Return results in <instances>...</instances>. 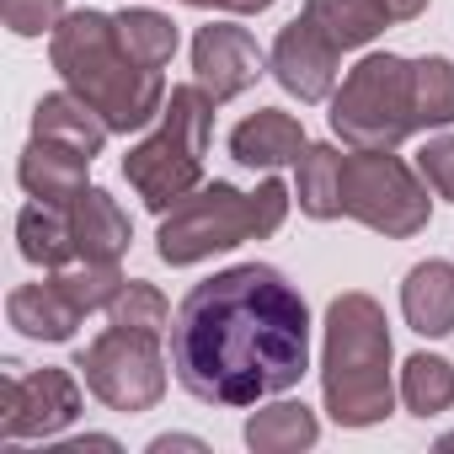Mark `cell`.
<instances>
[{
    "instance_id": "6da1fadb",
    "label": "cell",
    "mask_w": 454,
    "mask_h": 454,
    "mask_svg": "<svg viewBox=\"0 0 454 454\" xmlns=\"http://www.w3.org/2000/svg\"><path fill=\"white\" fill-rule=\"evenodd\" d=\"M171 369L192 401L257 406L310 369L305 294L268 262L224 268L187 289L171 316Z\"/></svg>"
},
{
    "instance_id": "7a4b0ae2",
    "label": "cell",
    "mask_w": 454,
    "mask_h": 454,
    "mask_svg": "<svg viewBox=\"0 0 454 454\" xmlns=\"http://www.w3.org/2000/svg\"><path fill=\"white\" fill-rule=\"evenodd\" d=\"M54 70L65 75V86L75 97H86L113 134H134L150 129L166 107V75L139 65L123 43H118V22L102 12H70L54 27Z\"/></svg>"
},
{
    "instance_id": "3957f363",
    "label": "cell",
    "mask_w": 454,
    "mask_h": 454,
    "mask_svg": "<svg viewBox=\"0 0 454 454\" xmlns=\"http://www.w3.org/2000/svg\"><path fill=\"white\" fill-rule=\"evenodd\" d=\"M321 395L337 427L385 422L395 406L390 385V326L369 294H337L326 310V353H321Z\"/></svg>"
},
{
    "instance_id": "277c9868",
    "label": "cell",
    "mask_w": 454,
    "mask_h": 454,
    "mask_svg": "<svg viewBox=\"0 0 454 454\" xmlns=\"http://www.w3.org/2000/svg\"><path fill=\"white\" fill-rule=\"evenodd\" d=\"M284 214H289V187L278 176H268L257 192H236L231 182H203L160 219L155 252L171 268H192L214 252L273 236L284 224Z\"/></svg>"
},
{
    "instance_id": "5b68a950",
    "label": "cell",
    "mask_w": 454,
    "mask_h": 454,
    "mask_svg": "<svg viewBox=\"0 0 454 454\" xmlns=\"http://www.w3.org/2000/svg\"><path fill=\"white\" fill-rule=\"evenodd\" d=\"M214 97L192 81V86H171L155 129L123 155V176L129 187L145 198V208L171 214L203 176V150L214 134Z\"/></svg>"
},
{
    "instance_id": "8992f818",
    "label": "cell",
    "mask_w": 454,
    "mask_h": 454,
    "mask_svg": "<svg viewBox=\"0 0 454 454\" xmlns=\"http://www.w3.org/2000/svg\"><path fill=\"white\" fill-rule=\"evenodd\" d=\"M332 134L353 150H395L417 134L411 65L395 54H369L348 70L342 91H332Z\"/></svg>"
},
{
    "instance_id": "52a82bcc",
    "label": "cell",
    "mask_w": 454,
    "mask_h": 454,
    "mask_svg": "<svg viewBox=\"0 0 454 454\" xmlns=\"http://www.w3.org/2000/svg\"><path fill=\"white\" fill-rule=\"evenodd\" d=\"M427 187L417 182V171L390 155V150H353L342 155V214L369 224V231L406 241L417 231H427Z\"/></svg>"
},
{
    "instance_id": "ba28073f",
    "label": "cell",
    "mask_w": 454,
    "mask_h": 454,
    "mask_svg": "<svg viewBox=\"0 0 454 454\" xmlns=\"http://www.w3.org/2000/svg\"><path fill=\"white\" fill-rule=\"evenodd\" d=\"M86 390L113 406V411H150L166 395V353L160 332H134V326H107L97 342L81 348L75 358Z\"/></svg>"
},
{
    "instance_id": "9c48e42d",
    "label": "cell",
    "mask_w": 454,
    "mask_h": 454,
    "mask_svg": "<svg viewBox=\"0 0 454 454\" xmlns=\"http://www.w3.org/2000/svg\"><path fill=\"white\" fill-rule=\"evenodd\" d=\"M81 417V390L65 369L0 380V438H54Z\"/></svg>"
},
{
    "instance_id": "30bf717a",
    "label": "cell",
    "mask_w": 454,
    "mask_h": 454,
    "mask_svg": "<svg viewBox=\"0 0 454 454\" xmlns=\"http://www.w3.org/2000/svg\"><path fill=\"white\" fill-rule=\"evenodd\" d=\"M337 59H342V49L316 27L305 12L273 38V54H268L278 86H284L289 97H300V102H326V97L337 91Z\"/></svg>"
},
{
    "instance_id": "8fae6325",
    "label": "cell",
    "mask_w": 454,
    "mask_h": 454,
    "mask_svg": "<svg viewBox=\"0 0 454 454\" xmlns=\"http://www.w3.org/2000/svg\"><path fill=\"white\" fill-rule=\"evenodd\" d=\"M262 49L247 27L236 22H214V27H198L192 38V81L214 97V102H231L241 97L247 86H257L262 75Z\"/></svg>"
},
{
    "instance_id": "7c38bea8",
    "label": "cell",
    "mask_w": 454,
    "mask_h": 454,
    "mask_svg": "<svg viewBox=\"0 0 454 454\" xmlns=\"http://www.w3.org/2000/svg\"><path fill=\"white\" fill-rule=\"evenodd\" d=\"M6 316H12V326H17L22 337H33V342H70L86 310H81V305L65 294V284L49 273L43 284H17V289L6 294Z\"/></svg>"
},
{
    "instance_id": "4fadbf2b",
    "label": "cell",
    "mask_w": 454,
    "mask_h": 454,
    "mask_svg": "<svg viewBox=\"0 0 454 454\" xmlns=\"http://www.w3.org/2000/svg\"><path fill=\"white\" fill-rule=\"evenodd\" d=\"M86 166H91V155H81V150H70V145H59V139H38V134H33V145L22 150L17 176H22V187H27L33 198H43V203H75V198L86 192Z\"/></svg>"
},
{
    "instance_id": "5bb4252c",
    "label": "cell",
    "mask_w": 454,
    "mask_h": 454,
    "mask_svg": "<svg viewBox=\"0 0 454 454\" xmlns=\"http://www.w3.org/2000/svg\"><path fill=\"white\" fill-rule=\"evenodd\" d=\"M401 316L422 337H449L454 332V262L443 257L417 262L401 284Z\"/></svg>"
},
{
    "instance_id": "9a60e30c",
    "label": "cell",
    "mask_w": 454,
    "mask_h": 454,
    "mask_svg": "<svg viewBox=\"0 0 454 454\" xmlns=\"http://www.w3.org/2000/svg\"><path fill=\"white\" fill-rule=\"evenodd\" d=\"M310 139H305V129H300V118H289V113H278V107H262V113H252L247 123H236L231 129V160H241V166H284V160H300V150H305Z\"/></svg>"
},
{
    "instance_id": "2e32d148",
    "label": "cell",
    "mask_w": 454,
    "mask_h": 454,
    "mask_svg": "<svg viewBox=\"0 0 454 454\" xmlns=\"http://www.w3.org/2000/svg\"><path fill=\"white\" fill-rule=\"evenodd\" d=\"M70 224H75V252H81V262H118L129 252V241H134L123 208L102 187H86L70 203Z\"/></svg>"
},
{
    "instance_id": "e0dca14e",
    "label": "cell",
    "mask_w": 454,
    "mask_h": 454,
    "mask_svg": "<svg viewBox=\"0 0 454 454\" xmlns=\"http://www.w3.org/2000/svg\"><path fill=\"white\" fill-rule=\"evenodd\" d=\"M33 134L38 139H59V145H70V150H81V155H102V145H107V118L86 102V97H75V91H54V97H43L38 107H33Z\"/></svg>"
},
{
    "instance_id": "ac0fdd59",
    "label": "cell",
    "mask_w": 454,
    "mask_h": 454,
    "mask_svg": "<svg viewBox=\"0 0 454 454\" xmlns=\"http://www.w3.org/2000/svg\"><path fill=\"white\" fill-rule=\"evenodd\" d=\"M17 241H22V257L38 262V268H70L81 262L75 252V224H70V203H43L33 198L22 214H17Z\"/></svg>"
},
{
    "instance_id": "d6986e66",
    "label": "cell",
    "mask_w": 454,
    "mask_h": 454,
    "mask_svg": "<svg viewBox=\"0 0 454 454\" xmlns=\"http://www.w3.org/2000/svg\"><path fill=\"white\" fill-rule=\"evenodd\" d=\"M305 17L348 54V49H364L369 38H380L390 27V12L385 0H305Z\"/></svg>"
},
{
    "instance_id": "ffe728a7",
    "label": "cell",
    "mask_w": 454,
    "mask_h": 454,
    "mask_svg": "<svg viewBox=\"0 0 454 454\" xmlns=\"http://www.w3.org/2000/svg\"><path fill=\"white\" fill-rule=\"evenodd\" d=\"M316 438H321V422L300 401H278V406H262V411L247 417V443L257 454H300Z\"/></svg>"
},
{
    "instance_id": "44dd1931",
    "label": "cell",
    "mask_w": 454,
    "mask_h": 454,
    "mask_svg": "<svg viewBox=\"0 0 454 454\" xmlns=\"http://www.w3.org/2000/svg\"><path fill=\"white\" fill-rule=\"evenodd\" d=\"M294 166H300V208L310 219H337L342 214V155L332 145H305Z\"/></svg>"
},
{
    "instance_id": "7402d4cb",
    "label": "cell",
    "mask_w": 454,
    "mask_h": 454,
    "mask_svg": "<svg viewBox=\"0 0 454 454\" xmlns=\"http://www.w3.org/2000/svg\"><path fill=\"white\" fill-rule=\"evenodd\" d=\"M401 401L417 417H438L454 406V364L438 353H411L401 369Z\"/></svg>"
},
{
    "instance_id": "603a6c76",
    "label": "cell",
    "mask_w": 454,
    "mask_h": 454,
    "mask_svg": "<svg viewBox=\"0 0 454 454\" xmlns=\"http://www.w3.org/2000/svg\"><path fill=\"white\" fill-rule=\"evenodd\" d=\"M411 102H417V129L454 123V59L443 54L411 59Z\"/></svg>"
},
{
    "instance_id": "cb8c5ba5",
    "label": "cell",
    "mask_w": 454,
    "mask_h": 454,
    "mask_svg": "<svg viewBox=\"0 0 454 454\" xmlns=\"http://www.w3.org/2000/svg\"><path fill=\"white\" fill-rule=\"evenodd\" d=\"M113 22H118V43H123L139 65H150V70H166V65H171V54H176V27H171V17L145 12V6H129V12H118Z\"/></svg>"
},
{
    "instance_id": "d4e9b609",
    "label": "cell",
    "mask_w": 454,
    "mask_h": 454,
    "mask_svg": "<svg viewBox=\"0 0 454 454\" xmlns=\"http://www.w3.org/2000/svg\"><path fill=\"white\" fill-rule=\"evenodd\" d=\"M107 321H113V326H134V332H171V305H166V294H160L155 284L129 278V284L113 294Z\"/></svg>"
},
{
    "instance_id": "484cf974",
    "label": "cell",
    "mask_w": 454,
    "mask_h": 454,
    "mask_svg": "<svg viewBox=\"0 0 454 454\" xmlns=\"http://www.w3.org/2000/svg\"><path fill=\"white\" fill-rule=\"evenodd\" d=\"M0 22L17 38H43L65 22V0H0Z\"/></svg>"
},
{
    "instance_id": "4316f807",
    "label": "cell",
    "mask_w": 454,
    "mask_h": 454,
    "mask_svg": "<svg viewBox=\"0 0 454 454\" xmlns=\"http://www.w3.org/2000/svg\"><path fill=\"white\" fill-rule=\"evenodd\" d=\"M417 171H422V182H427L438 198H449V203H454V134L427 139V150L417 155Z\"/></svg>"
},
{
    "instance_id": "83f0119b",
    "label": "cell",
    "mask_w": 454,
    "mask_h": 454,
    "mask_svg": "<svg viewBox=\"0 0 454 454\" xmlns=\"http://www.w3.org/2000/svg\"><path fill=\"white\" fill-rule=\"evenodd\" d=\"M385 12H390V22H411L427 12V0H385Z\"/></svg>"
},
{
    "instance_id": "f1b7e54d",
    "label": "cell",
    "mask_w": 454,
    "mask_h": 454,
    "mask_svg": "<svg viewBox=\"0 0 454 454\" xmlns=\"http://www.w3.org/2000/svg\"><path fill=\"white\" fill-rule=\"evenodd\" d=\"M219 12H236V17H257V12H268L273 0H214Z\"/></svg>"
},
{
    "instance_id": "f546056e",
    "label": "cell",
    "mask_w": 454,
    "mask_h": 454,
    "mask_svg": "<svg viewBox=\"0 0 454 454\" xmlns=\"http://www.w3.org/2000/svg\"><path fill=\"white\" fill-rule=\"evenodd\" d=\"M150 449H155V454H166V449H203V443H198V438H155Z\"/></svg>"
},
{
    "instance_id": "4dcf8cb0",
    "label": "cell",
    "mask_w": 454,
    "mask_h": 454,
    "mask_svg": "<svg viewBox=\"0 0 454 454\" xmlns=\"http://www.w3.org/2000/svg\"><path fill=\"white\" fill-rule=\"evenodd\" d=\"M438 449H454V433H449V438H438Z\"/></svg>"
},
{
    "instance_id": "1f68e13d",
    "label": "cell",
    "mask_w": 454,
    "mask_h": 454,
    "mask_svg": "<svg viewBox=\"0 0 454 454\" xmlns=\"http://www.w3.org/2000/svg\"><path fill=\"white\" fill-rule=\"evenodd\" d=\"M187 6H214V0H187Z\"/></svg>"
}]
</instances>
